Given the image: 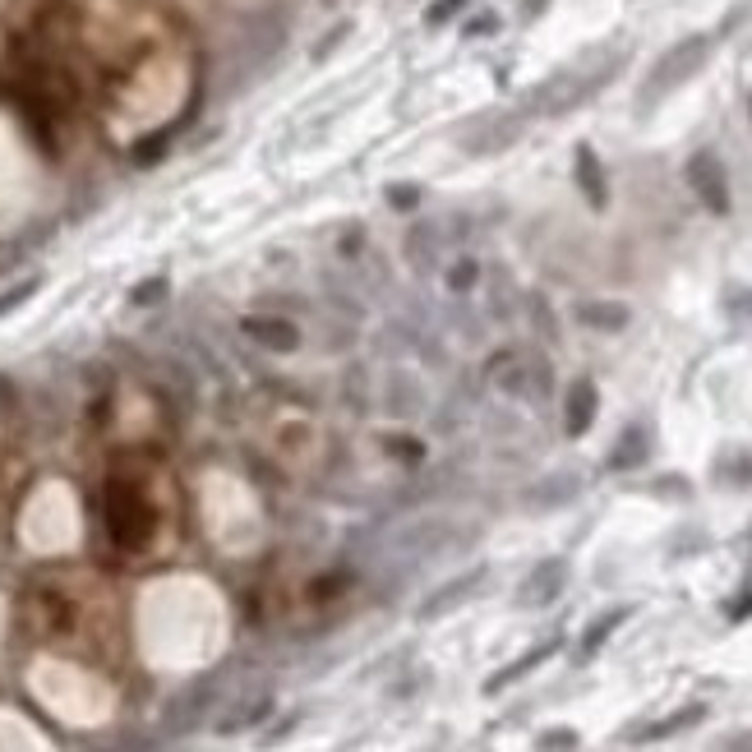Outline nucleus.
I'll return each mask as SVG.
<instances>
[{"label": "nucleus", "mask_w": 752, "mask_h": 752, "mask_svg": "<svg viewBox=\"0 0 752 752\" xmlns=\"http://www.w3.org/2000/svg\"><path fill=\"white\" fill-rule=\"evenodd\" d=\"M102 517H107V536L116 540V550H144L157 531V508L148 503V494L134 485V480L116 476L107 485V503H102Z\"/></svg>", "instance_id": "f257e3e1"}, {"label": "nucleus", "mask_w": 752, "mask_h": 752, "mask_svg": "<svg viewBox=\"0 0 752 752\" xmlns=\"http://www.w3.org/2000/svg\"><path fill=\"white\" fill-rule=\"evenodd\" d=\"M706 56H711V37H683L679 47H669L665 60L651 70V79H646V97H660V93H669V88H679L688 74L702 70Z\"/></svg>", "instance_id": "f03ea898"}, {"label": "nucleus", "mask_w": 752, "mask_h": 752, "mask_svg": "<svg viewBox=\"0 0 752 752\" xmlns=\"http://www.w3.org/2000/svg\"><path fill=\"white\" fill-rule=\"evenodd\" d=\"M688 185L693 194L702 199V208H711L716 217L729 213V180H725V167H720L716 153H697L688 162Z\"/></svg>", "instance_id": "7ed1b4c3"}, {"label": "nucleus", "mask_w": 752, "mask_h": 752, "mask_svg": "<svg viewBox=\"0 0 752 752\" xmlns=\"http://www.w3.org/2000/svg\"><path fill=\"white\" fill-rule=\"evenodd\" d=\"M490 370L508 393H522V397H536L540 388H545V379H550L545 365H531V360H522V356H499Z\"/></svg>", "instance_id": "20e7f679"}, {"label": "nucleus", "mask_w": 752, "mask_h": 752, "mask_svg": "<svg viewBox=\"0 0 752 752\" xmlns=\"http://www.w3.org/2000/svg\"><path fill=\"white\" fill-rule=\"evenodd\" d=\"M563 582H568V563L550 559V563H540L536 573L526 577L522 591H517V600H522V605H550V600L563 591Z\"/></svg>", "instance_id": "39448f33"}, {"label": "nucleus", "mask_w": 752, "mask_h": 752, "mask_svg": "<svg viewBox=\"0 0 752 752\" xmlns=\"http://www.w3.org/2000/svg\"><path fill=\"white\" fill-rule=\"evenodd\" d=\"M573 171H577V185H582V194H586V203L591 208H605L609 203V185H605V171H600V157L591 153V148H577V157H573Z\"/></svg>", "instance_id": "423d86ee"}, {"label": "nucleus", "mask_w": 752, "mask_h": 752, "mask_svg": "<svg viewBox=\"0 0 752 752\" xmlns=\"http://www.w3.org/2000/svg\"><path fill=\"white\" fill-rule=\"evenodd\" d=\"M596 406H600L596 383H591V379H577L573 393H568V411H563V420H568V434H573V439L591 430V420H596Z\"/></svg>", "instance_id": "0eeeda50"}, {"label": "nucleus", "mask_w": 752, "mask_h": 752, "mask_svg": "<svg viewBox=\"0 0 752 752\" xmlns=\"http://www.w3.org/2000/svg\"><path fill=\"white\" fill-rule=\"evenodd\" d=\"M646 453H651V439H646L642 425H633V430L619 439V448L609 453V466H614V471H628V466H642Z\"/></svg>", "instance_id": "6e6552de"}, {"label": "nucleus", "mask_w": 752, "mask_h": 752, "mask_svg": "<svg viewBox=\"0 0 752 752\" xmlns=\"http://www.w3.org/2000/svg\"><path fill=\"white\" fill-rule=\"evenodd\" d=\"M245 333L250 337H259V342H268V347H296L300 342V333L291 328V323H282V319H245Z\"/></svg>", "instance_id": "1a4fd4ad"}, {"label": "nucleus", "mask_w": 752, "mask_h": 752, "mask_svg": "<svg viewBox=\"0 0 752 752\" xmlns=\"http://www.w3.org/2000/svg\"><path fill=\"white\" fill-rule=\"evenodd\" d=\"M554 651H559V642H545V646H536L531 656H522V660H517V665H508V669H503V674H494V679L485 683V693H499V688H508V683H513V679H522V674H531V669H536L545 656H554Z\"/></svg>", "instance_id": "9d476101"}, {"label": "nucleus", "mask_w": 752, "mask_h": 752, "mask_svg": "<svg viewBox=\"0 0 752 752\" xmlns=\"http://www.w3.org/2000/svg\"><path fill=\"white\" fill-rule=\"evenodd\" d=\"M706 716V706H683V711H674L669 720H660V725H651V729H642L637 739L642 743H651V739H669V734H679V729H688V725H697V720Z\"/></svg>", "instance_id": "9b49d317"}, {"label": "nucleus", "mask_w": 752, "mask_h": 752, "mask_svg": "<svg viewBox=\"0 0 752 752\" xmlns=\"http://www.w3.org/2000/svg\"><path fill=\"white\" fill-rule=\"evenodd\" d=\"M628 305H605V300H596V305H582V323H591V328H628Z\"/></svg>", "instance_id": "f8f14e48"}, {"label": "nucleus", "mask_w": 752, "mask_h": 752, "mask_svg": "<svg viewBox=\"0 0 752 752\" xmlns=\"http://www.w3.org/2000/svg\"><path fill=\"white\" fill-rule=\"evenodd\" d=\"M623 619H628V609H609V614H600V619L586 628V637H582V656H596L600 646H605V637L614 633Z\"/></svg>", "instance_id": "ddd939ff"}, {"label": "nucleus", "mask_w": 752, "mask_h": 752, "mask_svg": "<svg viewBox=\"0 0 752 752\" xmlns=\"http://www.w3.org/2000/svg\"><path fill=\"white\" fill-rule=\"evenodd\" d=\"M476 582H480V573H471V577H462V582H453L448 591H443V596H434L430 605H425V614H443V609H453L457 600L471 596V586H476Z\"/></svg>", "instance_id": "4468645a"}, {"label": "nucleus", "mask_w": 752, "mask_h": 752, "mask_svg": "<svg viewBox=\"0 0 752 752\" xmlns=\"http://www.w3.org/2000/svg\"><path fill=\"white\" fill-rule=\"evenodd\" d=\"M388 203H397L402 213H411V208L420 203V190L416 185H388Z\"/></svg>", "instance_id": "2eb2a0df"}, {"label": "nucleus", "mask_w": 752, "mask_h": 752, "mask_svg": "<svg viewBox=\"0 0 752 752\" xmlns=\"http://www.w3.org/2000/svg\"><path fill=\"white\" fill-rule=\"evenodd\" d=\"M462 5H466V0H434L430 14H425V24H448V19H453Z\"/></svg>", "instance_id": "dca6fc26"}, {"label": "nucleus", "mask_w": 752, "mask_h": 752, "mask_svg": "<svg viewBox=\"0 0 752 752\" xmlns=\"http://www.w3.org/2000/svg\"><path fill=\"white\" fill-rule=\"evenodd\" d=\"M476 273H480L476 263H457V268H453V291H466L471 282H476Z\"/></svg>", "instance_id": "f3484780"}, {"label": "nucleus", "mask_w": 752, "mask_h": 752, "mask_svg": "<svg viewBox=\"0 0 752 752\" xmlns=\"http://www.w3.org/2000/svg\"><path fill=\"white\" fill-rule=\"evenodd\" d=\"M748 614H752V586L743 591L739 600H734V605H729V619H748Z\"/></svg>", "instance_id": "a211bd4d"}, {"label": "nucleus", "mask_w": 752, "mask_h": 752, "mask_svg": "<svg viewBox=\"0 0 752 752\" xmlns=\"http://www.w3.org/2000/svg\"><path fill=\"white\" fill-rule=\"evenodd\" d=\"M540 748H573V734H545Z\"/></svg>", "instance_id": "6ab92c4d"}, {"label": "nucleus", "mask_w": 752, "mask_h": 752, "mask_svg": "<svg viewBox=\"0 0 752 752\" xmlns=\"http://www.w3.org/2000/svg\"><path fill=\"white\" fill-rule=\"evenodd\" d=\"M748 111H752V97H748Z\"/></svg>", "instance_id": "aec40b11"}]
</instances>
